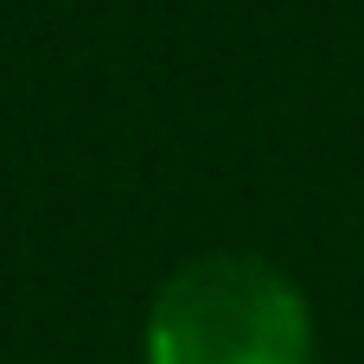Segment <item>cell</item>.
Masks as SVG:
<instances>
[{
	"label": "cell",
	"mask_w": 364,
	"mask_h": 364,
	"mask_svg": "<svg viewBox=\"0 0 364 364\" xmlns=\"http://www.w3.org/2000/svg\"><path fill=\"white\" fill-rule=\"evenodd\" d=\"M147 364H314L307 294L256 256H198L154 294Z\"/></svg>",
	"instance_id": "6da1fadb"
}]
</instances>
